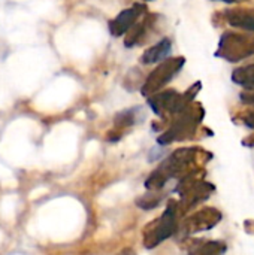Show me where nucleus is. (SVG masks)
Segmentation results:
<instances>
[{"label": "nucleus", "mask_w": 254, "mask_h": 255, "mask_svg": "<svg viewBox=\"0 0 254 255\" xmlns=\"http://www.w3.org/2000/svg\"><path fill=\"white\" fill-rule=\"evenodd\" d=\"M213 155L201 148H181L174 151L145 181L148 191H160L171 179H183L184 176L201 172V164H207Z\"/></svg>", "instance_id": "1"}, {"label": "nucleus", "mask_w": 254, "mask_h": 255, "mask_svg": "<svg viewBox=\"0 0 254 255\" xmlns=\"http://www.w3.org/2000/svg\"><path fill=\"white\" fill-rule=\"evenodd\" d=\"M205 117V109L201 103H192L184 111L177 114L171 126L157 137V143L165 146L174 142L192 139Z\"/></svg>", "instance_id": "2"}, {"label": "nucleus", "mask_w": 254, "mask_h": 255, "mask_svg": "<svg viewBox=\"0 0 254 255\" xmlns=\"http://www.w3.org/2000/svg\"><path fill=\"white\" fill-rule=\"evenodd\" d=\"M202 84L195 82L192 87H189L184 93H177L175 90H166V91H159L154 96L148 97V106L151 111L162 117H175L181 111H184L187 106H190L196 97V94L201 91Z\"/></svg>", "instance_id": "3"}, {"label": "nucleus", "mask_w": 254, "mask_h": 255, "mask_svg": "<svg viewBox=\"0 0 254 255\" xmlns=\"http://www.w3.org/2000/svg\"><path fill=\"white\" fill-rule=\"evenodd\" d=\"M178 217H180V208L177 200H169L166 211L160 215L159 220L148 224L144 230V247L147 250H153L159 247L166 239L172 238L178 229Z\"/></svg>", "instance_id": "4"}, {"label": "nucleus", "mask_w": 254, "mask_h": 255, "mask_svg": "<svg viewBox=\"0 0 254 255\" xmlns=\"http://www.w3.org/2000/svg\"><path fill=\"white\" fill-rule=\"evenodd\" d=\"M254 55V33L226 31L219 40L216 57L229 63H238Z\"/></svg>", "instance_id": "5"}, {"label": "nucleus", "mask_w": 254, "mask_h": 255, "mask_svg": "<svg viewBox=\"0 0 254 255\" xmlns=\"http://www.w3.org/2000/svg\"><path fill=\"white\" fill-rule=\"evenodd\" d=\"M186 58L184 57H175V58H166L159 66L151 70V73L147 76L141 87V94L144 97H151L156 93H159L162 88H165L184 67Z\"/></svg>", "instance_id": "6"}, {"label": "nucleus", "mask_w": 254, "mask_h": 255, "mask_svg": "<svg viewBox=\"0 0 254 255\" xmlns=\"http://www.w3.org/2000/svg\"><path fill=\"white\" fill-rule=\"evenodd\" d=\"M163 16L159 13H145L141 21H138L127 36L124 37V46L133 48V46H142L147 42H150L156 33H159L163 28Z\"/></svg>", "instance_id": "7"}, {"label": "nucleus", "mask_w": 254, "mask_h": 255, "mask_svg": "<svg viewBox=\"0 0 254 255\" xmlns=\"http://www.w3.org/2000/svg\"><path fill=\"white\" fill-rule=\"evenodd\" d=\"M222 218H223L222 212L217 211L216 208H205V209H201L199 212L193 214L192 217H189L180 226L178 230L184 236H192L196 233L208 232V230L214 229L216 226H219Z\"/></svg>", "instance_id": "8"}, {"label": "nucleus", "mask_w": 254, "mask_h": 255, "mask_svg": "<svg viewBox=\"0 0 254 255\" xmlns=\"http://www.w3.org/2000/svg\"><path fill=\"white\" fill-rule=\"evenodd\" d=\"M147 13V6L145 3H135L130 7L121 10L115 18H112L109 21V33L114 37H120L124 36L130 31V28L139 21V18H142Z\"/></svg>", "instance_id": "9"}, {"label": "nucleus", "mask_w": 254, "mask_h": 255, "mask_svg": "<svg viewBox=\"0 0 254 255\" xmlns=\"http://www.w3.org/2000/svg\"><path fill=\"white\" fill-rule=\"evenodd\" d=\"M142 118H144V114L141 108H130V109H124L118 112L114 118V130L108 134V140L117 142L121 137V133H120L121 130L138 124Z\"/></svg>", "instance_id": "10"}, {"label": "nucleus", "mask_w": 254, "mask_h": 255, "mask_svg": "<svg viewBox=\"0 0 254 255\" xmlns=\"http://www.w3.org/2000/svg\"><path fill=\"white\" fill-rule=\"evenodd\" d=\"M222 16L229 25L240 28V30H244V31L254 33V9L234 7V9L223 10Z\"/></svg>", "instance_id": "11"}, {"label": "nucleus", "mask_w": 254, "mask_h": 255, "mask_svg": "<svg viewBox=\"0 0 254 255\" xmlns=\"http://www.w3.org/2000/svg\"><path fill=\"white\" fill-rule=\"evenodd\" d=\"M171 51H172V40L169 37H163L157 43H154L153 46H150L141 55V63L145 64V66L154 64V63H162L163 60L169 58Z\"/></svg>", "instance_id": "12"}, {"label": "nucleus", "mask_w": 254, "mask_h": 255, "mask_svg": "<svg viewBox=\"0 0 254 255\" xmlns=\"http://www.w3.org/2000/svg\"><path fill=\"white\" fill-rule=\"evenodd\" d=\"M231 79L243 87L246 91H252L254 90V64H247L243 67H238L232 72Z\"/></svg>", "instance_id": "13"}, {"label": "nucleus", "mask_w": 254, "mask_h": 255, "mask_svg": "<svg viewBox=\"0 0 254 255\" xmlns=\"http://www.w3.org/2000/svg\"><path fill=\"white\" fill-rule=\"evenodd\" d=\"M228 253V245L220 241L205 242L202 245L195 247L189 255H225Z\"/></svg>", "instance_id": "14"}, {"label": "nucleus", "mask_w": 254, "mask_h": 255, "mask_svg": "<svg viewBox=\"0 0 254 255\" xmlns=\"http://www.w3.org/2000/svg\"><path fill=\"white\" fill-rule=\"evenodd\" d=\"M162 196L159 194V191H150L147 196H142L141 199L136 200V205L142 209V211H151L154 208H157L162 203Z\"/></svg>", "instance_id": "15"}, {"label": "nucleus", "mask_w": 254, "mask_h": 255, "mask_svg": "<svg viewBox=\"0 0 254 255\" xmlns=\"http://www.w3.org/2000/svg\"><path fill=\"white\" fill-rule=\"evenodd\" d=\"M240 121H241V124H244L247 128L254 130V109L253 111H247V112L241 114V115H240Z\"/></svg>", "instance_id": "16"}, {"label": "nucleus", "mask_w": 254, "mask_h": 255, "mask_svg": "<svg viewBox=\"0 0 254 255\" xmlns=\"http://www.w3.org/2000/svg\"><path fill=\"white\" fill-rule=\"evenodd\" d=\"M240 99H241L243 103L254 106V90H252V91H244L243 94H240Z\"/></svg>", "instance_id": "17"}, {"label": "nucleus", "mask_w": 254, "mask_h": 255, "mask_svg": "<svg viewBox=\"0 0 254 255\" xmlns=\"http://www.w3.org/2000/svg\"><path fill=\"white\" fill-rule=\"evenodd\" d=\"M243 145H244V146H249V148H254V134L247 136V137L243 140Z\"/></svg>", "instance_id": "18"}, {"label": "nucleus", "mask_w": 254, "mask_h": 255, "mask_svg": "<svg viewBox=\"0 0 254 255\" xmlns=\"http://www.w3.org/2000/svg\"><path fill=\"white\" fill-rule=\"evenodd\" d=\"M117 255H136V253H135V250H132V248H124V250H121Z\"/></svg>", "instance_id": "19"}, {"label": "nucleus", "mask_w": 254, "mask_h": 255, "mask_svg": "<svg viewBox=\"0 0 254 255\" xmlns=\"http://www.w3.org/2000/svg\"><path fill=\"white\" fill-rule=\"evenodd\" d=\"M213 1H217V0H213ZM219 1H225V3H244L247 0H219Z\"/></svg>", "instance_id": "20"}, {"label": "nucleus", "mask_w": 254, "mask_h": 255, "mask_svg": "<svg viewBox=\"0 0 254 255\" xmlns=\"http://www.w3.org/2000/svg\"><path fill=\"white\" fill-rule=\"evenodd\" d=\"M142 1H150V0H142Z\"/></svg>", "instance_id": "21"}]
</instances>
